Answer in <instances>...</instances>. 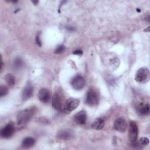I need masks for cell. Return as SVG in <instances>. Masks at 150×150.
<instances>
[{
  "label": "cell",
  "instance_id": "cell-1",
  "mask_svg": "<svg viewBox=\"0 0 150 150\" xmlns=\"http://www.w3.org/2000/svg\"><path fill=\"white\" fill-rule=\"evenodd\" d=\"M35 110L33 108H26L19 111L16 115L18 129H21L34 115Z\"/></svg>",
  "mask_w": 150,
  "mask_h": 150
},
{
  "label": "cell",
  "instance_id": "cell-2",
  "mask_svg": "<svg viewBox=\"0 0 150 150\" xmlns=\"http://www.w3.org/2000/svg\"><path fill=\"white\" fill-rule=\"evenodd\" d=\"M150 79L149 70L147 67H141L135 73V80L136 81L144 84L149 81Z\"/></svg>",
  "mask_w": 150,
  "mask_h": 150
},
{
  "label": "cell",
  "instance_id": "cell-3",
  "mask_svg": "<svg viewBox=\"0 0 150 150\" xmlns=\"http://www.w3.org/2000/svg\"><path fill=\"white\" fill-rule=\"evenodd\" d=\"M99 94L94 88H90L87 93L86 103L91 107L97 105L99 103Z\"/></svg>",
  "mask_w": 150,
  "mask_h": 150
},
{
  "label": "cell",
  "instance_id": "cell-4",
  "mask_svg": "<svg viewBox=\"0 0 150 150\" xmlns=\"http://www.w3.org/2000/svg\"><path fill=\"white\" fill-rule=\"evenodd\" d=\"M80 104V100L77 98H69L64 107H63V112L66 114H69L77 108Z\"/></svg>",
  "mask_w": 150,
  "mask_h": 150
},
{
  "label": "cell",
  "instance_id": "cell-5",
  "mask_svg": "<svg viewBox=\"0 0 150 150\" xmlns=\"http://www.w3.org/2000/svg\"><path fill=\"white\" fill-rule=\"evenodd\" d=\"M138 135V128L134 121H130L128 129V138L130 142H134L137 140Z\"/></svg>",
  "mask_w": 150,
  "mask_h": 150
},
{
  "label": "cell",
  "instance_id": "cell-6",
  "mask_svg": "<svg viewBox=\"0 0 150 150\" xmlns=\"http://www.w3.org/2000/svg\"><path fill=\"white\" fill-rule=\"evenodd\" d=\"M15 131V127L13 123L11 122L6 124L4 128H2L0 132V135L2 138H9L11 137L14 134Z\"/></svg>",
  "mask_w": 150,
  "mask_h": 150
},
{
  "label": "cell",
  "instance_id": "cell-7",
  "mask_svg": "<svg viewBox=\"0 0 150 150\" xmlns=\"http://www.w3.org/2000/svg\"><path fill=\"white\" fill-rule=\"evenodd\" d=\"M85 85V80L81 75H77L74 77L71 81V87L76 90L82 89Z\"/></svg>",
  "mask_w": 150,
  "mask_h": 150
},
{
  "label": "cell",
  "instance_id": "cell-8",
  "mask_svg": "<svg viewBox=\"0 0 150 150\" xmlns=\"http://www.w3.org/2000/svg\"><path fill=\"white\" fill-rule=\"evenodd\" d=\"M114 127L116 131L120 132H124L127 128V123L123 118H118L115 120Z\"/></svg>",
  "mask_w": 150,
  "mask_h": 150
},
{
  "label": "cell",
  "instance_id": "cell-9",
  "mask_svg": "<svg viewBox=\"0 0 150 150\" xmlns=\"http://www.w3.org/2000/svg\"><path fill=\"white\" fill-rule=\"evenodd\" d=\"M38 97L40 102L43 103H47L50 100V94L46 88H42L38 93Z\"/></svg>",
  "mask_w": 150,
  "mask_h": 150
},
{
  "label": "cell",
  "instance_id": "cell-10",
  "mask_svg": "<svg viewBox=\"0 0 150 150\" xmlns=\"http://www.w3.org/2000/svg\"><path fill=\"white\" fill-rule=\"evenodd\" d=\"M33 87L30 83L27 84L23 88L22 93V99L23 101H26L29 100L33 94Z\"/></svg>",
  "mask_w": 150,
  "mask_h": 150
},
{
  "label": "cell",
  "instance_id": "cell-11",
  "mask_svg": "<svg viewBox=\"0 0 150 150\" xmlns=\"http://www.w3.org/2000/svg\"><path fill=\"white\" fill-rule=\"evenodd\" d=\"M74 136V132L70 129H64L59 131L57 132V137L63 140H68L71 139Z\"/></svg>",
  "mask_w": 150,
  "mask_h": 150
},
{
  "label": "cell",
  "instance_id": "cell-12",
  "mask_svg": "<svg viewBox=\"0 0 150 150\" xmlns=\"http://www.w3.org/2000/svg\"><path fill=\"white\" fill-rule=\"evenodd\" d=\"M87 120V114L86 111H81L76 113L74 116V122L79 125H83Z\"/></svg>",
  "mask_w": 150,
  "mask_h": 150
},
{
  "label": "cell",
  "instance_id": "cell-13",
  "mask_svg": "<svg viewBox=\"0 0 150 150\" xmlns=\"http://www.w3.org/2000/svg\"><path fill=\"white\" fill-rule=\"evenodd\" d=\"M62 99L59 93H56L53 96L52 98V107L56 110L60 111L62 110Z\"/></svg>",
  "mask_w": 150,
  "mask_h": 150
},
{
  "label": "cell",
  "instance_id": "cell-14",
  "mask_svg": "<svg viewBox=\"0 0 150 150\" xmlns=\"http://www.w3.org/2000/svg\"><path fill=\"white\" fill-rule=\"evenodd\" d=\"M138 112L142 115H148L150 112V106L148 103H141L137 108Z\"/></svg>",
  "mask_w": 150,
  "mask_h": 150
},
{
  "label": "cell",
  "instance_id": "cell-15",
  "mask_svg": "<svg viewBox=\"0 0 150 150\" xmlns=\"http://www.w3.org/2000/svg\"><path fill=\"white\" fill-rule=\"evenodd\" d=\"M105 125V120L103 118H97L91 124V128L96 130H100Z\"/></svg>",
  "mask_w": 150,
  "mask_h": 150
},
{
  "label": "cell",
  "instance_id": "cell-16",
  "mask_svg": "<svg viewBox=\"0 0 150 150\" xmlns=\"http://www.w3.org/2000/svg\"><path fill=\"white\" fill-rule=\"evenodd\" d=\"M35 144V139L32 137L25 138L22 142V146L25 148H29L34 145Z\"/></svg>",
  "mask_w": 150,
  "mask_h": 150
},
{
  "label": "cell",
  "instance_id": "cell-17",
  "mask_svg": "<svg viewBox=\"0 0 150 150\" xmlns=\"http://www.w3.org/2000/svg\"><path fill=\"white\" fill-rule=\"evenodd\" d=\"M4 79L6 81V82L7 83V84L11 86V87H12L15 84V83H16V79H15V76L11 74V73H7L5 77H4Z\"/></svg>",
  "mask_w": 150,
  "mask_h": 150
},
{
  "label": "cell",
  "instance_id": "cell-18",
  "mask_svg": "<svg viewBox=\"0 0 150 150\" xmlns=\"http://www.w3.org/2000/svg\"><path fill=\"white\" fill-rule=\"evenodd\" d=\"M13 67L16 69H19L23 66V61L21 58H16L13 61Z\"/></svg>",
  "mask_w": 150,
  "mask_h": 150
},
{
  "label": "cell",
  "instance_id": "cell-19",
  "mask_svg": "<svg viewBox=\"0 0 150 150\" xmlns=\"http://www.w3.org/2000/svg\"><path fill=\"white\" fill-rule=\"evenodd\" d=\"M138 142L141 146H146V145H148V144L149 142V140L146 137H142L141 138H140V139Z\"/></svg>",
  "mask_w": 150,
  "mask_h": 150
},
{
  "label": "cell",
  "instance_id": "cell-20",
  "mask_svg": "<svg viewBox=\"0 0 150 150\" xmlns=\"http://www.w3.org/2000/svg\"><path fill=\"white\" fill-rule=\"evenodd\" d=\"M8 92V89L6 86H1L0 87V97H2L7 94Z\"/></svg>",
  "mask_w": 150,
  "mask_h": 150
},
{
  "label": "cell",
  "instance_id": "cell-21",
  "mask_svg": "<svg viewBox=\"0 0 150 150\" xmlns=\"http://www.w3.org/2000/svg\"><path fill=\"white\" fill-rule=\"evenodd\" d=\"M64 49H65V47L63 45H59L54 50V53L56 54H60L64 52Z\"/></svg>",
  "mask_w": 150,
  "mask_h": 150
},
{
  "label": "cell",
  "instance_id": "cell-22",
  "mask_svg": "<svg viewBox=\"0 0 150 150\" xmlns=\"http://www.w3.org/2000/svg\"><path fill=\"white\" fill-rule=\"evenodd\" d=\"M35 42H36V43L38 46H39V47H40L42 46V42H41V40L40 39V38H39V35H37L36 37V39H35Z\"/></svg>",
  "mask_w": 150,
  "mask_h": 150
},
{
  "label": "cell",
  "instance_id": "cell-23",
  "mask_svg": "<svg viewBox=\"0 0 150 150\" xmlns=\"http://www.w3.org/2000/svg\"><path fill=\"white\" fill-rule=\"evenodd\" d=\"M73 53L74 54H76V55H79V56H81L83 54V51L81 50H80V49H78V50H74Z\"/></svg>",
  "mask_w": 150,
  "mask_h": 150
},
{
  "label": "cell",
  "instance_id": "cell-24",
  "mask_svg": "<svg viewBox=\"0 0 150 150\" xmlns=\"http://www.w3.org/2000/svg\"><path fill=\"white\" fill-rule=\"evenodd\" d=\"M32 2L35 5H36L37 4H38L39 1H32Z\"/></svg>",
  "mask_w": 150,
  "mask_h": 150
},
{
  "label": "cell",
  "instance_id": "cell-25",
  "mask_svg": "<svg viewBox=\"0 0 150 150\" xmlns=\"http://www.w3.org/2000/svg\"><path fill=\"white\" fill-rule=\"evenodd\" d=\"M137 12H141V10H139V9H138V8H137Z\"/></svg>",
  "mask_w": 150,
  "mask_h": 150
}]
</instances>
